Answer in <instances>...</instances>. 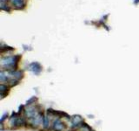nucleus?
<instances>
[{
  "mask_svg": "<svg viewBox=\"0 0 139 131\" xmlns=\"http://www.w3.org/2000/svg\"><path fill=\"white\" fill-rule=\"evenodd\" d=\"M43 126L44 128H47L49 127V124H50V119H49L48 116H44V120H43Z\"/></svg>",
  "mask_w": 139,
  "mask_h": 131,
  "instance_id": "6",
  "label": "nucleus"
},
{
  "mask_svg": "<svg viewBox=\"0 0 139 131\" xmlns=\"http://www.w3.org/2000/svg\"><path fill=\"white\" fill-rule=\"evenodd\" d=\"M24 113H25V116L29 120L33 119L34 117H36L37 114H39V112L37 111V108L33 107V106H30V107H28V108H25L24 109Z\"/></svg>",
  "mask_w": 139,
  "mask_h": 131,
  "instance_id": "1",
  "label": "nucleus"
},
{
  "mask_svg": "<svg viewBox=\"0 0 139 131\" xmlns=\"http://www.w3.org/2000/svg\"><path fill=\"white\" fill-rule=\"evenodd\" d=\"M37 100V97H35V96H33V97H31V99H29L27 101H26V105L27 106H31V104H33V103H35L36 101Z\"/></svg>",
  "mask_w": 139,
  "mask_h": 131,
  "instance_id": "7",
  "label": "nucleus"
},
{
  "mask_svg": "<svg viewBox=\"0 0 139 131\" xmlns=\"http://www.w3.org/2000/svg\"><path fill=\"white\" fill-rule=\"evenodd\" d=\"M1 131H4V130H1Z\"/></svg>",
  "mask_w": 139,
  "mask_h": 131,
  "instance_id": "10",
  "label": "nucleus"
},
{
  "mask_svg": "<svg viewBox=\"0 0 139 131\" xmlns=\"http://www.w3.org/2000/svg\"><path fill=\"white\" fill-rule=\"evenodd\" d=\"M69 131H73V130H69Z\"/></svg>",
  "mask_w": 139,
  "mask_h": 131,
  "instance_id": "9",
  "label": "nucleus"
},
{
  "mask_svg": "<svg viewBox=\"0 0 139 131\" xmlns=\"http://www.w3.org/2000/svg\"><path fill=\"white\" fill-rule=\"evenodd\" d=\"M7 117H8V113H4V114H3L2 118H1V120H0V122H1V123H2V124H3V122H4V120H5Z\"/></svg>",
  "mask_w": 139,
  "mask_h": 131,
  "instance_id": "8",
  "label": "nucleus"
},
{
  "mask_svg": "<svg viewBox=\"0 0 139 131\" xmlns=\"http://www.w3.org/2000/svg\"><path fill=\"white\" fill-rule=\"evenodd\" d=\"M30 70L32 71L35 74H39L40 72L42 71V66L37 62H34V63H31V65H30Z\"/></svg>",
  "mask_w": 139,
  "mask_h": 131,
  "instance_id": "4",
  "label": "nucleus"
},
{
  "mask_svg": "<svg viewBox=\"0 0 139 131\" xmlns=\"http://www.w3.org/2000/svg\"><path fill=\"white\" fill-rule=\"evenodd\" d=\"M8 87L6 85H4V84H1L0 85V94H1V98L3 99L4 97V95L5 94H7V90H8Z\"/></svg>",
  "mask_w": 139,
  "mask_h": 131,
  "instance_id": "5",
  "label": "nucleus"
},
{
  "mask_svg": "<svg viewBox=\"0 0 139 131\" xmlns=\"http://www.w3.org/2000/svg\"><path fill=\"white\" fill-rule=\"evenodd\" d=\"M52 128L55 131H63L66 128V125L63 122H61L59 119H56L53 122Z\"/></svg>",
  "mask_w": 139,
  "mask_h": 131,
  "instance_id": "2",
  "label": "nucleus"
},
{
  "mask_svg": "<svg viewBox=\"0 0 139 131\" xmlns=\"http://www.w3.org/2000/svg\"><path fill=\"white\" fill-rule=\"evenodd\" d=\"M71 124H72V128H77L81 126V123L83 122V118L80 115H74L71 117Z\"/></svg>",
  "mask_w": 139,
  "mask_h": 131,
  "instance_id": "3",
  "label": "nucleus"
}]
</instances>
